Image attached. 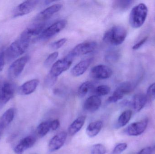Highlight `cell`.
<instances>
[{
    "label": "cell",
    "mask_w": 155,
    "mask_h": 154,
    "mask_svg": "<svg viewBox=\"0 0 155 154\" xmlns=\"http://www.w3.org/2000/svg\"><path fill=\"white\" fill-rule=\"evenodd\" d=\"M85 119V117L82 116L78 118L71 124L68 129L70 135L74 136L81 130L84 124Z\"/></svg>",
    "instance_id": "obj_21"
},
{
    "label": "cell",
    "mask_w": 155,
    "mask_h": 154,
    "mask_svg": "<svg viewBox=\"0 0 155 154\" xmlns=\"http://www.w3.org/2000/svg\"><path fill=\"white\" fill-rule=\"evenodd\" d=\"M51 129V122L45 121L42 122L37 127L36 133L39 137H43L47 135Z\"/></svg>",
    "instance_id": "obj_26"
},
{
    "label": "cell",
    "mask_w": 155,
    "mask_h": 154,
    "mask_svg": "<svg viewBox=\"0 0 155 154\" xmlns=\"http://www.w3.org/2000/svg\"><path fill=\"white\" fill-rule=\"evenodd\" d=\"M15 93L14 85L5 82L0 87V106L6 104L13 97Z\"/></svg>",
    "instance_id": "obj_12"
},
{
    "label": "cell",
    "mask_w": 155,
    "mask_h": 154,
    "mask_svg": "<svg viewBox=\"0 0 155 154\" xmlns=\"http://www.w3.org/2000/svg\"><path fill=\"white\" fill-rule=\"evenodd\" d=\"M45 22H34L22 33L21 36L31 39L32 36L40 35L45 30Z\"/></svg>",
    "instance_id": "obj_15"
},
{
    "label": "cell",
    "mask_w": 155,
    "mask_h": 154,
    "mask_svg": "<svg viewBox=\"0 0 155 154\" xmlns=\"http://www.w3.org/2000/svg\"><path fill=\"white\" fill-rule=\"evenodd\" d=\"M97 47V44L95 42H84L76 45L68 55L73 58L85 55L94 51Z\"/></svg>",
    "instance_id": "obj_6"
},
{
    "label": "cell",
    "mask_w": 155,
    "mask_h": 154,
    "mask_svg": "<svg viewBox=\"0 0 155 154\" xmlns=\"http://www.w3.org/2000/svg\"><path fill=\"white\" fill-rule=\"evenodd\" d=\"M67 21L62 20L53 24L51 26L45 29L39 35L38 40H45L51 39L61 32L66 27Z\"/></svg>",
    "instance_id": "obj_5"
},
{
    "label": "cell",
    "mask_w": 155,
    "mask_h": 154,
    "mask_svg": "<svg viewBox=\"0 0 155 154\" xmlns=\"http://www.w3.org/2000/svg\"><path fill=\"white\" fill-rule=\"evenodd\" d=\"M73 58L68 55L65 58L57 61L52 66L49 74L54 77L57 78L63 72L70 68L72 64Z\"/></svg>",
    "instance_id": "obj_4"
},
{
    "label": "cell",
    "mask_w": 155,
    "mask_h": 154,
    "mask_svg": "<svg viewBox=\"0 0 155 154\" xmlns=\"http://www.w3.org/2000/svg\"><path fill=\"white\" fill-rule=\"evenodd\" d=\"M147 39H148V37H147V36L143 38L140 41L138 42L136 44H135V45L133 46V49L137 50L138 49H140V48L147 41Z\"/></svg>",
    "instance_id": "obj_36"
},
{
    "label": "cell",
    "mask_w": 155,
    "mask_h": 154,
    "mask_svg": "<svg viewBox=\"0 0 155 154\" xmlns=\"http://www.w3.org/2000/svg\"><path fill=\"white\" fill-rule=\"evenodd\" d=\"M152 152L151 147H147L141 150L138 154H152Z\"/></svg>",
    "instance_id": "obj_39"
},
{
    "label": "cell",
    "mask_w": 155,
    "mask_h": 154,
    "mask_svg": "<svg viewBox=\"0 0 155 154\" xmlns=\"http://www.w3.org/2000/svg\"><path fill=\"white\" fill-rule=\"evenodd\" d=\"M133 90V86L129 81H125L121 83L114 91L112 96L107 99L109 103H114L122 99L125 95L130 93Z\"/></svg>",
    "instance_id": "obj_7"
},
{
    "label": "cell",
    "mask_w": 155,
    "mask_h": 154,
    "mask_svg": "<svg viewBox=\"0 0 155 154\" xmlns=\"http://www.w3.org/2000/svg\"><path fill=\"white\" fill-rule=\"evenodd\" d=\"M132 112L130 110L124 111L118 118L117 128H119L126 125L130 121L132 117Z\"/></svg>",
    "instance_id": "obj_24"
},
{
    "label": "cell",
    "mask_w": 155,
    "mask_h": 154,
    "mask_svg": "<svg viewBox=\"0 0 155 154\" xmlns=\"http://www.w3.org/2000/svg\"><path fill=\"white\" fill-rule=\"evenodd\" d=\"M4 129H2V127H0V139H1V137H2V135L3 134V131Z\"/></svg>",
    "instance_id": "obj_40"
},
{
    "label": "cell",
    "mask_w": 155,
    "mask_h": 154,
    "mask_svg": "<svg viewBox=\"0 0 155 154\" xmlns=\"http://www.w3.org/2000/svg\"><path fill=\"white\" fill-rule=\"evenodd\" d=\"M39 1H26L15 7L13 13L14 17L23 16L32 11L39 3Z\"/></svg>",
    "instance_id": "obj_9"
},
{
    "label": "cell",
    "mask_w": 155,
    "mask_h": 154,
    "mask_svg": "<svg viewBox=\"0 0 155 154\" xmlns=\"http://www.w3.org/2000/svg\"><path fill=\"white\" fill-rule=\"evenodd\" d=\"M147 101H153L155 99V83L149 86L147 91Z\"/></svg>",
    "instance_id": "obj_32"
},
{
    "label": "cell",
    "mask_w": 155,
    "mask_h": 154,
    "mask_svg": "<svg viewBox=\"0 0 155 154\" xmlns=\"http://www.w3.org/2000/svg\"><path fill=\"white\" fill-rule=\"evenodd\" d=\"M148 120L145 118L139 122L131 124L126 129V133L131 136H137L144 133L148 124Z\"/></svg>",
    "instance_id": "obj_13"
},
{
    "label": "cell",
    "mask_w": 155,
    "mask_h": 154,
    "mask_svg": "<svg viewBox=\"0 0 155 154\" xmlns=\"http://www.w3.org/2000/svg\"><path fill=\"white\" fill-rule=\"evenodd\" d=\"M127 31L124 27L117 25L107 31L103 36V41L106 43L114 46L122 44L127 37Z\"/></svg>",
    "instance_id": "obj_2"
},
{
    "label": "cell",
    "mask_w": 155,
    "mask_h": 154,
    "mask_svg": "<svg viewBox=\"0 0 155 154\" xmlns=\"http://www.w3.org/2000/svg\"><path fill=\"white\" fill-rule=\"evenodd\" d=\"M127 145L126 143L118 144L114 148L113 154H120L127 148Z\"/></svg>",
    "instance_id": "obj_34"
},
{
    "label": "cell",
    "mask_w": 155,
    "mask_h": 154,
    "mask_svg": "<svg viewBox=\"0 0 155 154\" xmlns=\"http://www.w3.org/2000/svg\"><path fill=\"white\" fill-rule=\"evenodd\" d=\"M29 60L28 56H24L14 61L8 70V76L12 79L18 77L22 72Z\"/></svg>",
    "instance_id": "obj_8"
},
{
    "label": "cell",
    "mask_w": 155,
    "mask_h": 154,
    "mask_svg": "<svg viewBox=\"0 0 155 154\" xmlns=\"http://www.w3.org/2000/svg\"><path fill=\"white\" fill-rule=\"evenodd\" d=\"M59 56V52H54L53 53H51L45 60L44 62V65L45 67H48L51 66L56 60V59Z\"/></svg>",
    "instance_id": "obj_31"
},
{
    "label": "cell",
    "mask_w": 155,
    "mask_h": 154,
    "mask_svg": "<svg viewBox=\"0 0 155 154\" xmlns=\"http://www.w3.org/2000/svg\"><path fill=\"white\" fill-rule=\"evenodd\" d=\"M94 84L91 81H86L78 88V95L80 97L83 98L86 96L87 94L93 89Z\"/></svg>",
    "instance_id": "obj_25"
},
{
    "label": "cell",
    "mask_w": 155,
    "mask_h": 154,
    "mask_svg": "<svg viewBox=\"0 0 155 154\" xmlns=\"http://www.w3.org/2000/svg\"><path fill=\"white\" fill-rule=\"evenodd\" d=\"M36 141V138L33 136H29L20 141L14 149L16 154H23L27 149L32 147Z\"/></svg>",
    "instance_id": "obj_16"
},
{
    "label": "cell",
    "mask_w": 155,
    "mask_h": 154,
    "mask_svg": "<svg viewBox=\"0 0 155 154\" xmlns=\"http://www.w3.org/2000/svg\"><path fill=\"white\" fill-rule=\"evenodd\" d=\"M112 70L108 66L104 65L95 66L90 71V76L95 79H107L112 76Z\"/></svg>",
    "instance_id": "obj_10"
},
{
    "label": "cell",
    "mask_w": 155,
    "mask_h": 154,
    "mask_svg": "<svg viewBox=\"0 0 155 154\" xmlns=\"http://www.w3.org/2000/svg\"><path fill=\"white\" fill-rule=\"evenodd\" d=\"M30 41L31 39L20 36L18 39L13 42L5 52L7 61H11L24 53L29 47Z\"/></svg>",
    "instance_id": "obj_1"
},
{
    "label": "cell",
    "mask_w": 155,
    "mask_h": 154,
    "mask_svg": "<svg viewBox=\"0 0 155 154\" xmlns=\"http://www.w3.org/2000/svg\"><path fill=\"white\" fill-rule=\"evenodd\" d=\"M148 13L147 6L140 3L134 6L131 11L129 16V23L135 29L140 28L145 22Z\"/></svg>",
    "instance_id": "obj_3"
},
{
    "label": "cell",
    "mask_w": 155,
    "mask_h": 154,
    "mask_svg": "<svg viewBox=\"0 0 155 154\" xmlns=\"http://www.w3.org/2000/svg\"><path fill=\"white\" fill-rule=\"evenodd\" d=\"M147 102L146 95L139 93L134 96L132 101V105L136 112H139L144 107Z\"/></svg>",
    "instance_id": "obj_20"
},
{
    "label": "cell",
    "mask_w": 155,
    "mask_h": 154,
    "mask_svg": "<svg viewBox=\"0 0 155 154\" xmlns=\"http://www.w3.org/2000/svg\"><path fill=\"white\" fill-rule=\"evenodd\" d=\"M119 58V53L117 51L111 50L107 52L105 55V60L108 63L116 62Z\"/></svg>",
    "instance_id": "obj_28"
},
{
    "label": "cell",
    "mask_w": 155,
    "mask_h": 154,
    "mask_svg": "<svg viewBox=\"0 0 155 154\" xmlns=\"http://www.w3.org/2000/svg\"><path fill=\"white\" fill-rule=\"evenodd\" d=\"M60 125V121L58 119H54L51 122V129L52 130H56Z\"/></svg>",
    "instance_id": "obj_37"
},
{
    "label": "cell",
    "mask_w": 155,
    "mask_h": 154,
    "mask_svg": "<svg viewBox=\"0 0 155 154\" xmlns=\"http://www.w3.org/2000/svg\"><path fill=\"white\" fill-rule=\"evenodd\" d=\"M62 7V5L55 4L47 7L36 15L35 18L34 22H45V21L52 17L54 14L58 12Z\"/></svg>",
    "instance_id": "obj_11"
},
{
    "label": "cell",
    "mask_w": 155,
    "mask_h": 154,
    "mask_svg": "<svg viewBox=\"0 0 155 154\" xmlns=\"http://www.w3.org/2000/svg\"><path fill=\"white\" fill-rule=\"evenodd\" d=\"M67 41L65 38L60 39L54 42L51 44V48L53 50H57L61 48Z\"/></svg>",
    "instance_id": "obj_33"
},
{
    "label": "cell",
    "mask_w": 155,
    "mask_h": 154,
    "mask_svg": "<svg viewBox=\"0 0 155 154\" xmlns=\"http://www.w3.org/2000/svg\"><path fill=\"white\" fill-rule=\"evenodd\" d=\"M15 116V109L10 108L6 110L0 118V127L2 129L6 128L13 120Z\"/></svg>",
    "instance_id": "obj_22"
},
{
    "label": "cell",
    "mask_w": 155,
    "mask_h": 154,
    "mask_svg": "<svg viewBox=\"0 0 155 154\" xmlns=\"http://www.w3.org/2000/svg\"><path fill=\"white\" fill-rule=\"evenodd\" d=\"M103 122L101 121H97L90 123L86 128V133L87 136L90 137L96 136L102 129Z\"/></svg>",
    "instance_id": "obj_23"
},
{
    "label": "cell",
    "mask_w": 155,
    "mask_h": 154,
    "mask_svg": "<svg viewBox=\"0 0 155 154\" xmlns=\"http://www.w3.org/2000/svg\"><path fill=\"white\" fill-rule=\"evenodd\" d=\"M5 53L2 51L0 53V71H2L3 68L5 64Z\"/></svg>",
    "instance_id": "obj_38"
},
{
    "label": "cell",
    "mask_w": 155,
    "mask_h": 154,
    "mask_svg": "<svg viewBox=\"0 0 155 154\" xmlns=\"http://www.w3.org/2000/svg\"><path fill=\"white\" fill-rule=\"evenodd\" d=\"M102 103L101 99L97 96L94 95L88 97L85 101L84 108L85 111L94 113L98 110Z\"/></svg>",
    "instance_id": "obj_18"
},
{
    "label": "cell",
    "mask_w": 155,
    "mask_h": 154,
    "mask_svg": "<svg viewBox=\"0 0 155 154\" xmlns=\"http://www.w3.org/2000/svg\"><path fill=\"white\" fill-rule=\"evenodd\" d=\"M39 84L37 79H33L26 81L19 88V92L21 95H29L35 91Z\"/></svg>",
    "instance_id": "obj_19"
},
{
    "label": "cell",
    "mask_w": 155,
    "mask_h": 154,
    "mask_svg": "<svg viewBox=\"0 0 155 154\" xmlns=\"http://www.w3.org/2000/svg\"><path fill=\"white\" fill-rule=\"evenodd\" d=\"M133 2V1L131 0L116 1L114 2L113 6L115 9L124 11L128 9L131 6Z\"/></svg>",
    "instance_id": "obj_27"
},
{
    "label": "cell",
    "mask_w": 155,
    "mask_h": 154,
    "mask_svg": "<svg viewBox=\"0 0 155 154\" xmlns=\"http://www.w3.org/2000/svg\"><path fill=\"white\" fill-rule=\"evenodd\" d=\"M67 134L65 132H61L52 137L49 142L48 149L50 152H54L61 149L65 143Z\"/></svg>",
    "instance_id": "obj_14"
},
{
    "label": "cell",
    "mask_w": 155,
    "mask_h": 154,
    "mask_svg": "<svg viewBox=\"0 0 155 154\" xmlns=\"http://www.w3.org/2000/svg\"><path fill=\"white\" fill-rule=\"evenodd\" d=\"M111 88L108 86L106 85H101L96 88L94 90V93L95 96H103L110 93Z\"/></svg>",
    "instance_id": "obj_29"
},
{
    "label": "cell",
    "mask_w": 155,
    "mask_h": 154,
    "mask_svg": "<svg viewBox=\"0 0 155 154\" xmlns=\"http://www.w3.org/2000/svg\"><path fill=\"white\" fill-rule=\"evenodd\" d=\"M94 61V58H91L84 60L76 64L71 71L72 75L74 77L82 76L87 70Z\"/></svg>",
    "instance_id": "obj_17"
},
{
    "label": "cell",
    "mask_w": 155,
    "mask_h": 154,
    "mask_svg": "<svg viewBox=\"0 0 155 154\" xmlns=\"http://www.w3.org/2000/svg\"><path fill=\"white\" fill-rule=\"evenodd\" d=\"M57 79L49 74L45 80V84L47 86H51L56 83Z\"/></svg>",
    "instance_id": "obj_35"
},
{
    "label": "cell",
    "mask_w": 155,
    "mask_h": 154,
    "mask_svg": "<svg viewBox=\"0 0 155 154\" xmlns=\"http://www.w3.org/2000/svg\"><path fill=\"white\" fill-rule=\"evenodd\" d=\"M106 152L105 146L102 144L94 145L91 150V154H105Z\"/></svg>",
    "instance_id": "obj_30"
}]
</instances>
